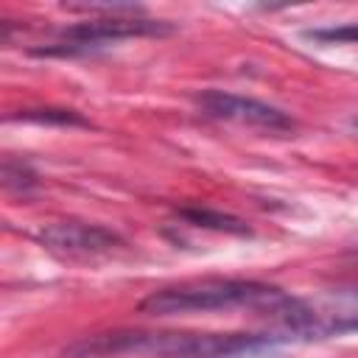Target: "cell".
I'll return each mask as SVG.
<instances>
[{
	"label": "cell",
	"instance_id": "cell-11",
	"mask_svg": "<svg viewBox=\"0 0 358 358\" xmlns=\"http://www.w3.org/2000/svg\"><path fill=\"white\" fill-rule=\"evenodd\" d=\"M64 8L78 14H103V17H143V6L134 3H70Z\"/></svg>",
	"mask_w": 358,
	"mask_h": 358
},
{
	"label": "cell",
	"instance_id": "cell-8",
	"mask_svg": "<svg viewBox=\"0 0 358 358\" xmlns=\"http://www.w3.org/2000/svg\"><path fill=\"white\" fill-rule=\"evenodd\" d=\"M36 182H39V176H36V171L28 162L14 159V157L3 159V187L8 193H22L25 196L28 190L36 187Z\"/></svg>",
	"mask_w": 358,
	"mask_h": 358
},
{
	"label": "cell",
	"instance_id": "cell-9",
	"mask_svg": "<svg viewBox=\"0 0 358 358\" xmlns=\"http://www.w3.org/2000/svg\"><path fill=\"white\" fill-rule=\"evenodd\" d=\"M6 120H31V123H53V126H87V120L73 109H20Z\"/></svg>",
	"mask_w": 358,
	"mask_h": 358
},
{
	"label": "cell",
	"instance_id": "cell-7",
	"mask_svg": "<svg viewBox=\"0 0 358 358\" xmlns=\"http://www.w3.org/2000/svg\"><path fill=\"white\" fill-rule=\"evenodd\" d=\"M179 215L193 227H204V229H215V232H229V235H249L252 232L243 218L221 213V210H210V207H185V210H179Z\"/></svg>",
	"mask_w": 358,
	"mask_h": 358
},
{
	"label": "cell",
	"instance_id": "cell-12",
	"mask_svg": "<svg viewBox=\"0 0 358 358\" xmlns=\"http://www.w3.org/2000/svg\"><path fill=\"white\" fill-rule=\"evenodd\" d=\"M352 126H355V131H358V120H355V123H352Z\"/></svg>",
	"mask_w": 358,
	"mask_h": 358
},
{
	"label": "cell",
	"instance_id": "cell-3",
	"mask_svg": "<svg viewBox=\"0 0 358 358\" xmlns=\"http://www.w3.org/2000/svg\"><path fill=\"white\" fill-rule=\"evenodd\" d=\"M285 338H327L358 333V288L319 296H285L271 316Z\"/></svg>",
	"mask_w": 358,
	"mask_h": 358
},
{
	"label": "cell",
	"instance_id": "cell-6",
	"mask_svg": "<svg viewBox=\"0 0 358 358\" xmlns=\"http://www.w3.org/2000/svg\"><path fill=\"white\" fill-rule=\"evenodd\" d=\"M36 241L62 257H98L126 246L117 232L87 221H53L36 232Z\"/></svg>",
	"mask_w": 358,
	"mask_h": 358
},
{
	"label": "cell",
	"instance_id": "cell-2",
	"mask_svg": "<svg viewBox=\"0 0 358 358\" xmlns=\"http://www.w3.org/2000/svg\"><path fill=\"white\" fill-rule=\"evenodd\" d=\"M285 296L288 294H282L280 288L257 280L204 277L151 291L140 302V310L151 316H173V313H199V310L204 313V310H227V308H252L266 316H274L277 308L285 302Z\"/></svg>",
	"mask_w": 358,
	"mask_h": 358
},
{
	"label": "cell",
	"instance_id": "cell-5",
	"mask_svg": "<svg viewBox=\"0 0 358 358\" xmlns=\"http://www.w3.org/2000/svg\"><path fill=\"white\" fill-rule=\"evenodd\" d=\"M199 109L207 117L215 120H232L241 126H252V129H266V131H291L294 129V117L271 103H263L257 98H246V95H235V92H224V90H204L201 95H196Z\"/></svg>",
	"mask_w": 358,
	"mask_h": 358
},
{
	"label": "cell",
	"instance_id": "cell-1",
	"mask_svg": "<svg viewBox=\"0 0 358 358\" xmlns=\"http://www.w3.org/2000/svg\"><path fill=\"white\" fill-rule=\"evenodd\" d=\"M288 341L282 333H145L112 330L87 336L64 350V358H115V355H151V358H263Z\"/></svg>",
	"mask_w": 358,
	"mask_h": 358
},
{
	"label": "cell",
	"instance_id": "cell-4",
	"mask_svg": "<svg viewBox=\"0 0 358 358\" xmlns=\"http://www.w3.org/2000/svg\"><path fill=\"white\" fill-rule=\"evenodd\" d=\"M173 25L162 22V20H148V17H101V20H87V22H76L70 28L59 31V39L45 45V48H34V56H84L92 53L95 48H103L109 42H120V39H131V36H165L171 34Z\"/></svg>",
	"mask_w": 358,
	"mask_h": 358
},
{
	"label": "cell",
	"instance_id": "cell-10",
	"mask_svg": "<svg viewBox=\"0 0 358 358\" xmlns=\"http://www.w3.org/2000/svg\"><path fill=\"white\" fill-rule=\"evenodd\" d=\"M302 36L310 42H322V45H358V22L333 25V28H310Z\"/></svg>",
	"mask_w": 358,
	"mask_h": 358
}]
</instances>
